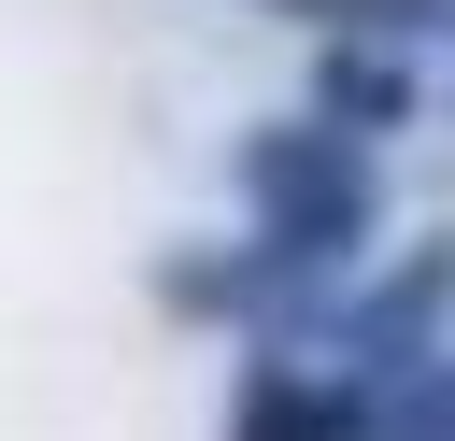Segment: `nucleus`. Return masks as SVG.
Masks as SVG:
<instances>
[{
  "label": "nucleus",
  "mask_w": 455,
  "mask_h": 441,
  "mask_svg": "<svg viewBox=\"0 0 455 441\" xmlns=\"http://www.w3.org/2000/svg\"><path fill=\"white\" fill-rule=\"evenodd\" d=\"M242 185L270 199V228H284V242H341V228H355L341 128H327V142H256V156H242Z\"/></svg>",
  "instance_id": "obj_1"
},
{
  "label": "nucleus",
  "mask_w": 455,
  "mask_h": 441,
  "mask_svg": "<svg viewBox=\"0 0 455 441\" xmlns=\"http://www.w3.org/2000/svg\"><path fill=\"white\" fill-rule=\"evenodd\" d=\"M412 85L384 71V57H327V114H398Z\"/></svg>",
  "instance_id": "obj_2"
}]
</instances>
